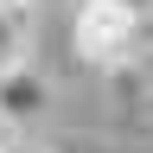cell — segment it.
I'll list each match as a JSON object with an SVG mask.
<instances>
[{
  "mask_svg": "<svg viewBox=\"0 0 153 153\" xmlns=\"http://www.w3.org/2000/svg\"><path fill=\"white\" fill-rule=\"evenodd\" d=\"M45 108H51V83L26 64V57H19V64H0V121H7V128H26Z\"/></svg>",
  "mask_w": 153,
  "mask_h": 153,
  "instance_id": "2",
  "label": "cell"
},
{
  "mask_svg": "<svg viewBox=\"0 0 153 153\" xmlns=\"http://www.w3.org/2000/svg\"><path fill=\"white\" fill-rule=\"evenodd\" d=\"M19 7H51V0H19Z\"/></svg>",
  "mask_w": 153,
  "mask_h": 153,
  "instance_id": "4",
  "label": "cell"
},
{
  "mask_svg": "<svg viewBox=\"0 0 153 153\" xmlns=\"http://www.w3.org/2000/svg\"><path fill=\"white\" fill-rule=\"evenodd\" d=\"M147 32H153V19H147V7H134V0H76V19H70V45L96 70L140 64Z\"/></svg>",
  "mask_w": 153,
  "mask_h": 153,
  "instance_id": "1",
  "label": "cell"
},
{
  "mask_svg": "<svg viewBox=\"0 0 153 153\" xmlns=\"http://www.w3.org/2000/svg\"><path fill=\"white\" fill-rule=\"evenodd\" d=\"M134 7H147V0H134Z\"/></svg>",
  "mask_w": 153,
  "mask_h": 153,
  "instance_id": "5",
  "label": "cell"
},
{
  "mask_svg": "<svg viewBox=\"0 0 153 153\" xmlns=\"http://www.w3.org/2000/svg\"><path fill=\"white\" fill-rule=\"evenodd\" d=\"M26 13L19 0H0V64H19L26 57Z\"/></svg>",
  "mask_w": 153,
  "mask_h": 153,
  "instance_id": "3",
  "label": "cell"
}]
</instances>
